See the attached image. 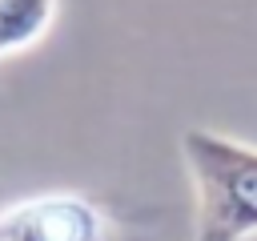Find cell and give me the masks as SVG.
I'll use <instances>...</instances> for the list:
<instances>
[{
  "mask_svg": "<svg viewBox=\"0 0 257 241\" xmlns=\"http://www.w3.org/2000/svg\"><path fill=\"white\" fill-rule=\"evenodd\" d=\"M181 157L193 181V241H245L257 233V149L213 133L185 129Z\"/></svg>",
  "mask_w": 257,
  "mask_h": 241,
  "instance_id": "cell-1",
  "label": "cell"
},
{
  "mask_svg": "<svg viewBox=\"0 0 257 241\" xmlns=\"http://www.w3.org/2000/svg\"><path fill=\"white\" fill-rule=\"evenodd\" d=\"M0 241H112V221L80 193H36L0 209Z\"/></svg>",
  "mask_w": 257,
  "mask_h": 241,
  "instance_id": "cell-2",
  "label": "cell"
},
{
  "mask_svg": "<svg viewBox=\"0 0 257 241\" xmlns=\"http://www.w3.org/2000/svg\"><path fill=\"white\" fill-rule=\"evenodd\" d=\"M60 0H0V64L36 48L56 24Z\"/></svg>",
  "mask_w": 257,
  "mask_h": 241,
  "instance_id": "cell-3",
  "label": "cell"
}]
</instances>
